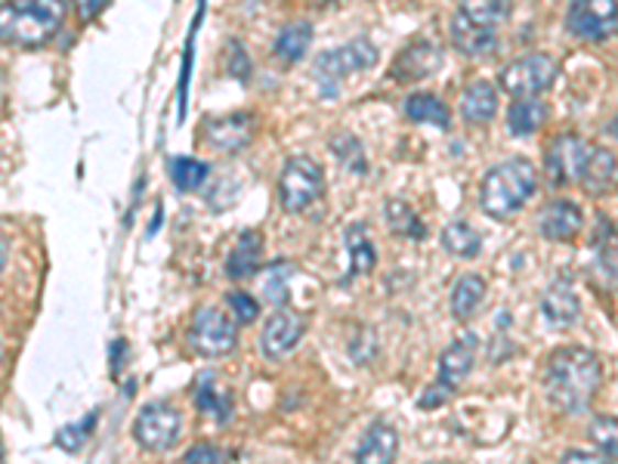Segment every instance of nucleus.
<instances>
[{"instance_id":"nucleus-1","label":"nucleus","mask_w":618,"mask_h":464,"mask_svg":"<svg viewBox=\"0 0 618 464\" xmlns=\"http://www.w3.org/2000/svg\"><path fill=\"white\" fill-rule=\"evenodd\" d=\"M603 387V363L597 353L582 347L556 350L548 363L544 390L553 409L566 415L587 412V406L600 394Z\"/></svg>"},{"instance_id":"nucleus-2","label":"nucleus","mask_w":618,"mask_h":464,"mask_svg":"<svg viewBox=\"0 0 618 464\" xmlns=\"http://www.w3.org/2000/svg\"><path fill=\"white\" fill-rule=\"evenodd\" d=\"M66 22V0H7L0 3V44L44 47Z\"/></svg>"},{"instance_id":"nucleus-3","label":"nucleus","mask_w":618,"mask_h":464,"mask_svg":"<svg viewBox=\"0 0 618 464\" xmlns=\"http://www.w3.org/2000/svg\"><path fill=\"white\" fill-rule=\"evenodd\" d=\"M538 192V170L526 158H507L483 177L479 205L492 220L520 214L526 201Z\"/></svg>"},{"instance_id":"nucleus-4","label":"nucleus","mask_w":618,"mask_h":464,"mask_svg":"<svg viewBox=\"0 0 618 464\" xmlns=\"http://www.w3.org/2000/svg\"><path fill=\"white\" fill-rule=\"evenodd\" d=\"M377 66V47L368 37L350 41L338 51H325L316 59V81L322 84V97H338L343 78Z\"/></svg>"},{"instance_id":"nucleus-5","label":"nucleus","mask_w":618,"mask_h":464,"mask_svg":"<svg viewBox=\"0 0 618 464\" xmlns=\"http://www.w3.org/2000/svg\"><path fill=\"white\" fill-rule=\"evenodd\" d=\"M556 71H560V66L548 53H529V56H520L510 66L501 68L498 84L514 100H532V97H541L544 90H551V84L556 81Z\"/></svg>"},{"instance_id":"nucleus-6","label":"nucleus","mask_w":618,"mask_h":464,"mask_svg":"<svg viewBox=\"0 0 618 464\" xmlns=\"http://www.w3.org/2000/svg\"><path fill=\"white\" fill-rule=\"evenodd\" d=\"M325 192V174L322 167L316 165L312 158H304L297 155L288 165L282 167V177H278V199H282V208L291 211V214H300L307 211L309 205L322 199Z\"/></svg>"},{"instance_id":"nucleus-7","label":"nucleus","mask_w":618,"mask_h":464,"mask_svg":"<svg viewBox=\"0 0 618 464\" xmlns=\"http://www.w3.org/2000/svg\"><path fill=\"white\" fill-rule=\"evenodd\" d=\"M189 344L205 360H223L239 347V325L217 307H198L189 325Z\"/></svg>"},{"instance_id":"nucleus-8","label":"nucleus","mask_w":618,"mask_h":464,"mask_svg":"<svg viewBox=\"0 0 618 464\" xmlns=\"http://www.w3.org/2000/svg\"><path fill=\"white\" fill-rule=\"evenodd\" d=\"M183 418L170 402H148L133 421V440L148 452H167L177 446Z\"/></svg>"},{"instance_id":"nucleus-9","label":"nucleus","mask_w":618,"mask_h":464,"mask_svg":"<svg viewBox=\"0 0 618 464\" xmlns=\"http://www.w3.org/2000/svg\"><path fill=\"white\" fill-rule=\"evenodd\" d=\"M566 29L578 41H609L618 29L616 0H572L566 13Z\"/></svg>"},{"instance_id":"nucleus-10","label":"nucleus","mask_w":618,"mask_h":464,"mask_svg":"<svg viewBox=\"0 0 618 464\" xmlns=\"http://www.w3.org/2000/svg\"><path fill=\"white\" fill-rule=\"evenodd\" d=\"M587 152H591V143L575 136V133H563L556 136L551 146H548V155H544V174L551 186H572L578 183V174L587 162Z\"/></svg>"},{"instance_id":"nucleus-11","label":"nucleus","mask_w":618,"mask_h":464,"mask_svg":"<svg viewBox=\"0 0 618 464\" xmlns=\"http://www.w3.org/2000/svg\"><path fill=\"white\" fill-rule=\"evenodd\" d=\"M257 133V118L251 112H235V115H223V118H211L205 121L201 128V140L205 146L213 152H239L244 150Z\"/></svg>"},{"instance_id":"nucleus-12","label":"nucleus","mask_w":618,"mask_h":464,"mask_svg":"<svg viewBox=\"0 0 618 464\" xmlns=\"http://www.w3.org/2000/svg\"><path fill=\"white\" fill-rule=\"evenodd\" d=\"M307 334V319L291 310H276L266 319L261 334V350L266 360H285Z\"/></svg>"},{"instance_id":"nucleus-13","label":"nucleus","mask_w":618,"mask_h":464,"mask_svg":"<svg viewBox=\"0 0 618 464\" xmlns=\"http://www.w3.org/2000/svg\"><path fill=\"white\" fill-rule=\"evenodd\" d=\"M449 32H452V44L464 56H471V59L488 56V53H495V47H498L495 25H486L479 19L467 16L464 10H455V16L449 22Z\"/></svg>"},{"instance_id":"nucleus-14","label":"nucleus","mask_w":618,"mask_h":464,"mask_svg":"<svg viewBox=\"0 0 618 464\" xmlns=\"http://www.w3.org/2000/svg\"><path fill=\"white\" fill-rule=\"evenodd\" d=\"M442 66V51L440 44H433V41H415V44H408L406 51L396 56V63H393V78L396 81H423V78H430L433 71H440Z\"/></svg>"},{"instance_id":"nucleus-15","label":"nucleus","mask_w":618,"mask_h":464,"mask_svg":"<svg viewBox=\"0 0 618 464\" xmlns=\"http://www.w3.org/2000/svg\"><path fill=\"white\" fill-rule=\"evenodd\" d=\"M585 227V214L582 208L570 199H556L544 205V211L538 214V232L548 242H572L578 239V232Z\"/></svg>"},{"instance_id":"nucleus-16","label":"nucleus","mask_w":618,"mask_h":464,"mask_svg":"<svg viewBox=\"0 0 618 464\" xmlns=\"http://www.w3.org/2000/svg\"><path fill=\"white\" fill-rule=\"evenodd\" d=\"M473 363H476V338H461L455 344H449L440 356V382L437 384L455 394L457 387L471 378Z\"/></svg>"},{"instance_id":"nucleus-17","label":"nucleus","mask_w":618,"mask_h":464,"mask_svg":"<svg viewBox=\"0 0 618 464\" xmlns=\"http://www.w3.org/2000/svg\"><path fill=\"white\" fill-rule=\"evenodd\" d=\"M578 186L585 189L587 196L600 199V196H609L616 189V155L603 146H591L587 152V162L578 174Z\"/></svg>"},{"instance_id":"nucleus-18","label":"nucleus","mask_w":618,"mask_h":464,"mask_svg":"<svg viewBox=\"0 0 618 464\" xmlns=\"http://www.w3.org/2000/svg\"><path fill=\"white\" fill-rule=\"evenodd\" d=\"M263 266V235L257 230H244L235 242V248L227 261V276L242 283L251 279L254 273H261Z\"/></svg>"},{"instance_id":"nucleus-19","label":"nucleus","mask_w":618,"mask_h":464,"mask_svg":"<svg viewBox=\"0 0 618 464\" xmlns=\"http://www.w3.org/2000/svg\"><path fill=\"white\" fill-rule=\"evenodd\" d=\"M461 115H464L467 124H476V128L495 121V115H498V90H495V84L486 81V78L473 81L464 90V97H461Z\"/></svg>"},{"instance_id":"nucleus-20","label":"nucleus","mask_w":618,"mask_h":464,"mask_svg":"<svg viewBox=\"0 0 618 464\" xmlns=\"http://www.w3.org/2000/svg\"><path fill=\"white\" fill-rule=\"evenodd\" d=\"M399 455V433L390 424H375L356 449V464H393Z\"/></svg>"},{"instance_id":"nucleus-21","label":"nucleus","mask_w":618,"mask_h":464,"mask_svg":"<svg viewBox=\"0 0 618 464\" xmlns=\"http://www.w3.org/2000/svg\"><path fill=\"white\" fill-rule=\"evenodd\" d=\"M309 44H312V25L309 22H291L278 32L273 53H276L282 66H297L307 56Z\"/></svg>"},{"instance_id":"nucleus-22","label":"nucleus","mask_w":618,"mask_h":464,"mask_svg":"<svg viewBox=\"0 0 618 464\" xmlns=\"http://www.w3.org/2000/svg\"><path fill=\"white\" fill-rule=\"evenodd\" d=\"M541 310L553 325H572L582 316V303H578V295L572 291L570 283H556L548 288V295L541 300Z\"/></svg>"},{"instance_id":"nucleus-23","label":"nucleus","mask_w":618,"mask_h":464,"mask_svg":"<svg viewBox=\"0 0 618 464\" xmlns=\"http://www.w3.org/2000/svg\"><path fill=\"white\" fill-rule=\"evenodd\" d=\"M548 121V106L532 97V100H514L507 109V131L514 136H532L544 128Z\"/></svg>"},{"instance_id":"nucleus-24","label":"nucleus","mask_w":618,"mask_h":464,"mask_svg":"<svg viewBox=\"0 0 618 464\" xmlns=\"http://www.w3.org/2000/svg\"><path fill=\"white\" fill-rule=\"evenodd\" d=\"M486 291L488 285L483 276H461L455 283V288H452V316L455 319H471V316H476V310L483 307V300H486Z\"/></svg>"},{"instance_id":"nucleus-25","label":"nucleus","mask_w":618,"mask_h":464,"mask_svg":"<svg viewBox=\"0 0 618 464\" xmlns=\"http://www.w3.org/2000/svg\"><path fill=\"white\" fill-rule=\"evenodd\" d=\"M402 112L415 124H437V128H449L452 124L449 106L440 97H433V93H411L406 106H402Z\"/></svg>"},{"instance_id":"nucleus-26","label":"nucleus","mask_w":618,"mask_h":464,"mask_svg":"<svg viewBox=\"0 0 618 464\" xmlns=\"http://www.w3.org/2000/svg\"><path fill=\"white\" fill-rule=\"evenodd\" d=\"M346 248H350V261H353V266H350L353 276H368L377 266V251L375 245H372L365 227L353 223V227L346 230Z\"/></svg>"},{"instance_id":"nucleus-27","label":"nucleus","mask_w":618,"mask_h":464,"mask_svg":"<svg viewBox=\"0 0 618 464\" xmlns=\"http://www.w3.org/2000/svg\"><path fill=\"white\" fill-rule=\"evenodd\" d=\"M387 227H390V232H396V235H402V239H415V242L427 239L423 220L415 214V208L402 199L387 201Z\"/></svg>"},{"instance_id":"nucleus-28","label":"nucleus","mask_w":618,"mask_h":464,"mask_svg":"<svg viewBox=\"0 0 618 464\" xmlns=\"http://www.w3.org/2000/svg\"><path fill=\"white\" fill-rule=\"evenodd\" d=\"M442 245L449 254H455V257H476L479 251H483V239H479V232L473 230L471 223H464V220H455V223H449L445 230H442Z\"/></svg>"},{"instance_id":"nucleus-29","label":"nucleus","mask_w":618,"mask_h":464,"mask_svg":"<svg viewBox=\"0 0 618 464\" xmlns=\"http://www.w3.org/2000/svg\"><path fill=\"white\" fill-rule=\"evenodd\" d=\"M196 402L201 412L213 415L217 421H227L229 415H232V397L217 390V378H211V375H201V378H198Z\"/></svg>"},{"instance_id":"nucleus-30","label":"nucleus","mask_w":618,"mask_h":464,"mask_svg":"<svg viewBox=\"0 0 618 464\" xmlns=\"http://www.w3.org/2000/svg\"><path fill=\"white\" fill-rule=\"evenodd\" d=\"M211 177V167L198 158H174L170 162V180L177 183L179 192H198Z\"/></svg>"},{"instance_id":"nucleus-31","label":"nucleus","mask_w":618,"mask_h":464,"mask_svg":"<svg viewBox=\"0 0 618 464\" xmlns=\"http://www.w3.org/2000/svg\"><path fill=\"white\" fill-rule=\"evenodd\" d=\"M457 10H464L467 16L479 19L486 25H495V22L510 16V0H461Z\"/></svg>"},{"instance_id":"nucleus-32","label":"nucleus","mask_w":618,"mask_h":464,"mask_svg":"<svg viewBox=\"0 0 618 464\" xmlns=\"http://www.w3.org/2000/svg\"><path fill=\"white\" fill-rule=\"evenodd\" d=\"M93 428H97V412H90L81 421H75V424H66L63 431L56 433V446L66 449V452H81Z\"/></svg>"},{"instance_id":"nucleus-33","label":"nucleus","mask_w":618,"mask_h":464,"mask_svg":"<svg viewBox=\"0 0 618 464\" xmlns=\"http://www.w3.org/2000/svg\"><path fill=\"white\" fill-rule=\"evenodd\" d=\"M331 150H334V155H338L346 167H353L358 174L365 170V152H362V146H358V140L353 133L334 136V140H331Z\"/></svg>"},{"instance_id":"nucleus-34","label":"nucleus","mask_w":618,"mask_h":464,"mask_svg":"<svg viewBox=\"0 0 618 464\" xmlns=\"http://www.w3.org/2000/svg\"><path fill=\"white\" fill-rule=\"evenodd\" d=\"M227 303L235 325H251V322H257V316H261V303L251 298V295H244V291H229Z\"/></svg>"},{"instance_id":"nucleus-35","label":"nucleus","mask_w":618,"mask_h":464,"mask_svg":"<svg viewBox=\"0 0 618 464\" xmlns=\"http://www.w3.org/2000/svg\"><path fill=\"white\" fill-rule=\"evenodd\" d=\"M616 418L613 415H600V418H594V424H591V440L600 446L603 455H609V459H616Z\"/></svg>"},{"instance_id":"nucleus-36","label":"nucleus","mask_w":618,"mask_h":464,"mask_svg":"<svg viewBox=\"0 0 618 464\" xmlns=\"http://www.w3.org/2000/svg\"><path fill=\"white\" fill-rule=\"evenodd\" d=\"M183 464H227V452L211 446V443H198L189 449V455L183 459Z\"/></svg>"},{"instance_id":"nucleus-37","label":"nucleus","mask_w":618,"mask_h":464,"mask_svg":"<svg viewBox=\"0 0 618 464\" xmlns=\"http://www.w3.org/2000/svg\"><path fill=\"white\" fill-rule=\"evenodd\" d=\"M229 71L239 78V81H247V75H251V59H247V53L239 41H232L229 44Z\"/></svg>"},{"instance_id":"nucleus-38","label":"nucleus","mask_w":618,"mask_h":464,"mask_svg":"<svg viewBox=\"0 0 618 464\" xmlns=\"http://www.w3.org/2000/svg\"><path fill=\"white\" fill-rule=\"evenodd\" d=\"M278 269H282V264L269 266V283H266V298L273 300V303H278V307H285V300H288V285L278 279Z\"/></svg>"},{"instance_id":"nucleus-39","label":"nucleus","mask_w":618,"mask_h":464,"mask_svg":"<svg viewBox=\"0 0 618 464\" xmlns=\"http://www.w3.org/2000/svg\"><path fill=\"white\" fill-rule=\"evenodd\" d=\"M560 464H613L609 455H603V452H585V449H570Z\"/></svg>"},{"instance_id":"nucleus-40","label":"nucleus","mask_w":618,"mask_h":464,"mask_svg":"<svg viewBox=\"0 0 618 464\" xmlns=\"http://www.w3.org/2000/svg\"><path fill=\"white\" fill-rule=\"evenodd\" d=\"M452 397V390H445L442 384H437V387H427L421 397V409L423 412H430V409H440L445 399Z\"/></svg>"},{"instance_id":"nucleus-41","label":"nucleus","mask_w":618,"mask_h":464,"mask_svg":"<svg viewBox=\"0 0 618 464\" xmlns=\"http://www.w3.org/2000/svg\"><path fill=\"white\" fill-rule=\"evenodd\" d=\"M78 3V16L84 22H90V19H97L106 7H109V0H75Z\"/></svg>"},{"instance_id":"nucleus-42","label":"nucleus","mask_w":618,"mask_h":464,"mask_svg":"<svg viewBox=\"0 0 618 464\" xmlns=\"http://www.w3.org/2000/svg\"><path fill=\"white\" fill-rule=\"evenodd\" d=\"M124 350H128V344H124V341H114V344H112V353H114L112 372H121V363H124Z\"/></svg>"},{"instance_id":"nucleus-43","label":"nucleus","mask_w":618,"mask_h":464,"mask_svg":"<svg viewBox=\"0 0 618 464\" xmlns=\"http://www.w3.org/2000/svg\"><path fill=\"white\" fill-rule=\"evenodd\" d=\"M3 264H7V251H3V245H0V269H3Z\"/></svg>"},{"instance_id":"nucleus-44","label":"nucleus","mask_w":618,"mask_h":464,"mask_svg":"<svg viewBox=\"0 0 618 464\" xmlns=\"http://www.w3.org/2000/svg\"><path fill=\"white\" fill-rule=\"evenodd\" d=\"M312 3H319V7H328V3H334V0H312Z\"/></svg>"},{"instance_id":"nucleus-45","label":"nucleus","mask_w":618,"mask_h":464,"mask_svg":"<svg viewBox=\"0 0 618 464\" xmlns=\"http://www.w3.org/2000/svg\"><path fill=\"white\" fill-rule=\"evenodd\" d=\"M0 112H3V87H0Z\"/></svg>"},{"instance_id":"nucleus-46","label":"nucleus","mask_w":618,"mask_h":464,"mask_svg":"<svg viewBox=\"0 0 618 464\" xmlns=\"http://www.w3.org/2000/svg\"><path fill=\"white\" fill-rule=\"evenodd\" d=\"M0 464H3V455H0Z\"/></svg>"},{"instance_id":"nucleus-47","label":"nucleus","mask_w":618,"mask_h":464,"mask_svg":"<svg viewBox=\"0 0 618 464\" xmlns=\"http://www.w3.org/2000/svg\"><path fill=\"white\" fill-rule=\"evenodd\" d=\"M0 356H3V347H0Z\"/></svg>"}]
</instances>
